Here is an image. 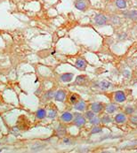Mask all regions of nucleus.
I'll return each instance as SVG.
<instances>
[{"mask_svg": "<svg viewBox=\"0 0 137 153\" xmlns=\"http://www.w3.org/2000/svg\"><path fill=\"white\" fill-rule=\"evenodd\" d=\"M74 116L75 118L73 119V121H74V125L77 126V127H82L86 124V118L83 117L80 113H74Z\"/></svg>", "mask_w": 137, "mask_h": 153, "instance_id": "f257e3e1", "label": "nucleus"}, {"mask_svg": "<svg viewBox=\"0 0 137 153\" xmlns=\"http://www.w3.org/2000/svg\"><path fill=\"white\" fill-rule=\"evenodd\" d=\"M66 98V92L62 89H60L57 92H55L54 95V99L57 102H64Z\"/></svg>", "mask_w": 137, "mask_h": 153, "instance_id": "f03ea898", "label": "nucleus"}, {"mask_svg": "<svg viewBox=\"0 0 137 153\" xmlns=\"http://www.w3.org/2000/svg\"><path fill=\"white\" fill-rule=\"evenodd\" d=\"M107 21H108L107 17H106L105 15H103V14H97V15H95V17H94V21L97 25L106 24Z\"/></svg>", "mask_w": 137, "mask_h": 153, "instance_id": "7ed1b4c3", "label": "nucleus"}, {"mask_svg": "<svg viewBox=\"0 0 137 153\" xmlns=\"http://www.w3.org/2000/svg\"><path fill=\"white\" fill-rule=\"evenodd\" d=\"M74 117H73V114L70 111H65L62 114L61 116V120H62L63 122L65 123H68V122H71L73 120Z\"/></svg>", "mask_w": 137, "mask_h": 153, "instance_id": "20e7f679", "label": "nucleus"}, {"mask_svg": "<svg viewBox=\"0 0 137 153\" xmlns=\"http://www.w3.org/2000/svg\"><path fill=\"white\" fill-rule=\"evenodd\" d=\"M114 98H115V101L118 102V103H123L126 101L127 99V97H126L125 93L123 91H117L115 93V96H114Z\"/></svg>", "mask_w": 137, "mask_h": 153, "instance_id": "39448f33", "label": "nucleus"}, {"mask_svg": "<svg viewBox=\"0 0 137 153\" xmlns=\"http://www.w3.org/2000/svg\"><path fill=\"white\" fill-rule=\"evenodd\" d=\"M91 109L94 113H99L102 111V109H103V105H102L101 103H98V102L93 103V104H91Z\"/></svg>", "mask_w": 137, "mask_h": 153, "instance_id": "423d86ee", "label": "nucleus"}, {"mask_svg": "<svg viewBox=\"0 0 137 153\" xmlns=\"http://www.w3.org/2000/svg\"><path fill=\"white\" fill-rule=\"evenodd\" d=\"M115 122L118 124H123L127 121V117H126L125 114L123 113H118L115 116Z\"/></svg>", "mask_w": 137, "mask_h": 153, "instance_id": "0eeeda50", "label": "nucleus"}, {"mask_svg": "<svg viewBox=\"0 0 137 153\" xmlns=\"http://www.w3.org/2000/svg\"><path fill=\"white\" fill-rule=\"evenodd\" d=\"M74 108H75L76 110H77V111H85L86 108V103L85 101H83V100H81V101H79V102H77L75 104H74Z\"/></svg>", "mask_w": 137, "mask_h": 153, "instance_id": "6e6552de", "label": "nucleus"}, {"mask_svg": "<svg viewBox=\"0 0 137 153\" xmlns=\"http://www.w3.org/2000/svg\"><path fill=\"white\" fill-rule=\"evenodd\" d=\"M46 115H47L46 111L45 109H43V108L38 109L37 111V112H36V117H37V119H38V120H43V119H45L46 117Z\"/></svg>", "mask_w": 137, "mask_h": 153, "instance_id": "1a4fd4ad", "label": "nucleus"}, {"mask_svg": "<svg viewBox=\"0 0 137 153\" xmlns=\"http://www.w3.org/2000/svg\"><path fill=\"white\" fill-rule=\"evenodd\" d=\"M73 79V73H63V74L61 75V81L63 82H70Z\"/></svg>", "mask_w": 137, "mask_h": 153, "instance_id": "9d476101", "label": "nucleus"}, {"mask_svg": "<svg viewBox=\"0 0 137 153\" xmlns=\"http://www.w3.org/2000/svg\"><path fill=\"white\" fill-rule=\"evenodd\" d=\"M126 17L129 18L130 20H133V21H135L137 20V10H134V11H129V12H124Z\"/></svg>", "mask_w": 137, "mask_h": 153, "instance_id": "9b49d317", "label": "nucleus"}, {"mask_svg": "<svg viewBox=\"0 0 137 153\" xmlns=\"http://www.w3.org/2000/svg\"><path fill=\"white\" fill-rule=\"evenodd\" d=\"M75 6L77 10H80V11H85L86 8V4L85 3L84 0H78L75 3Z\"/></svg>", "mask_w": 137, "mask_h": 153, "instance_id": "f8f14e48", "label": "nucleus"}, {"mask_svg": "<svg viewBox=\"0 0 137 153\" xmlns=\"http://www.w3.org/2000/svg\"><path fill=\"white\" fill-rule=\"evenodd\" d=\"M54 95H55L54 90H53V89H51V90H48L46 93H45L44 100H45V101H49V100L53 99V98H54Z\"/></svg>", "mask_w": 137, "mask_h": 153, "instance_id": "ddd939ff", "label": "nucleus"}, {"mask_svg": "<svg viewBox=\"0 0 137 153\" xmlns=\"http://www.w3.org/2000/svg\"><path fill=\"white\" fill-rule=\"evenodd\" d=\"M76 66L78 68H80V69H85V68L86 67V62L85 59H77V61H76Z\"/></svg>", "mask_w": 137, "mask_h": 153, "instance_id": "4468645a", "label": "nucleus"}, {"mask_svg": "<svg viewBox=\"0 0 137 153\" xmlns=\"http://www.w3.org/2000/svg\"><path fill=\"white\" fill-rule=\"evenodd\" d=\"M56 132H57V135H58L59 136H65V134H66V127H64L63 125L60 124V125L58 126V127H57Z\"/></svg>", "mask_w": 137, "mask_h": 153, "instance_id": "2eb2a0df", "label": "nucleus"}, {"mask_svg": "<svg viewBox=\"0 0 137 153\" xmlns=\"http://www.w3.org/2000/svg\"><path fill=\"white\" fill-rule=\"evenodd\" d=\"M115 4H116V6L119 9L127 8V1L126 0H116Z\"/></svg>", "mask_w": 137, "mask_h": 153, "instance_id": "dca6fc26", "label": "nucleus"}, {"mask_svg": "<svg viewBox=\"0 0 137 153\" xmlns=\"http://www.w3.org/2000/svg\"><path fill=\"white\" fill-rule=\"evenodd\" d=\"M117 110V106L116 104H109L107 106H106V111H107L108 113H114L115 111H116Z\"/></svg>", "mask_w": 137, "mask_h": 153, "instance_id": "f3484780", "label": "nucleus"}, {"mask_svg": "<svg viewBox=\"0 0 137 153\" xmlns=\"http://www.w3.org/2000/svg\"><path fill=\"white\" fill-rule=\"evenodd\" d=\"M85 82H86V76H85V75H78V76L76 78L75 84H77V85H82Z\"/></svg>", "mask_w": 137, "mask_h": 153, "instance_id": "a211bd4d", "label": "nucleus"}, {"mask_svg": "<svg viewBox=\"0 0 137 153\" xmlns=\"http://www.w3.org/2000/svg\"><path fill=\"white\" fill-rule=\"evenodd\" d=\"M45 146H46V145H44V144H40V143H36L34 146H32L31 150H32V151H39V150H41L43 148H45Z\"/></svg>", "mask_w": 137, "mask_h": 153, "instance_id": "6ab92c4d", "label": "nucleus"}, {"mask_svg": "<svg viewBox=\"0 0 137 153\" xmlns=\"http://www.w3.org/2000/svg\"><path fill=\"white\" fill-rule=\"evenodd\" d=\"M111 121H112V120H111V118L109 116V115H104V116L101 119V122H102V123H103V124L111 123Z\"/></svg>", "mask_w": 137, "mask_h": 153, "instance_id": "aec40b11", "label": "nucleus"}, {"mask_svg": "<svg viewBox=\"0 0 137 153\" xmlns=\"http://www.w3.org/2000/svg\"><path fill=\"white\" fill-rule=\"evenodd\" d=\"M99 86H100V88L102 89H107L108 88L111 86V83H109V82H108L107 81H102V82H100Z\"/></svg>", "mask_w": 137, "mask_h": 153, "instance_id": "412c9836", "label": "nucleus"}, {"mask_svg": "<svg viewBox=\"0 0 137 153\" xmlns=\"http://www.w3.org/2000/svg\"><path fill=\"white\" fill-rule=\"evenodd\" d=\"M57 116V111L54 109H51L47 113V117L50 119H54Z\"/></svg>", "mask_w": 137, "mask_h": 153, "instance_id": "4be33fe9", "label": "nucleus"}, {"mask_svg": "<svg viewBox=\"0 0 137 153\" xmlns=\"http://www.w3.org/2000/svg\"><path fill=\"white\" fill-rule=\"evenodd\" d=\"M101 122V120L98 118V117H93V119H91L90 120V123L92 124V125H98L99 123Z\"/></svg>", "mask_w": 137, "mask_h": 153, "instance_id": "5701e85b", "label": "nucleus"}, {"mask_svg": "<svg viewBox=\"0 0 137 153\" xmlns=\"http://www.w3.org/2000/svg\"><path fill=\"white\" fill-rule=\"evenodd\" d=\"M94 116H95V114L93 111H87L86 112V118H87L89 120H91V119H93Z\"/></svg>", "mask_w": 137, "mask_h": 153, "instance_id": "b1692460", "label": "nucleus"}, {"mask_svg": "<svg viewBox=\"0 0 137 153\" xmlns=\"http://www.w3.org/2000/svg\"><path fill=\"white\" fill-rule=\"evenodd\" d=\"M134 111V109L133 107H131V106H128V107H126L125 109V112L126 114H128V115H131L133 114Z\"/></svg>", "mask_w": 137, "mask_h": 153, "instance_id": "393cba45", "label": "nucleus"}, {"mask_svg": "<svg viewBox=\"0 0 137 153\" xmlns=\"http://www.w3.org/2000/svg\"><path fill=\"white\" fill-rule=\"evenodd\" d=\"M102 132V128L99 127H93L91 130V134L92 135H94V134H97V133H100Z\"/></svg>", "mask_w": 137, "mask_h": 153, "instance_id": "a878e982", "label": "nucleus"}, {"mask_svg": "<svg viewBox=\"0 0 137 153\" xmlns=\"http://www.w3.org/2000/svg\"><path fill=\"white\" fill-rule=\"evenodd\" d=\"M70 101L71 104H75L77 102V95H72V96L70 98Z\"/></svg>", "mask_w": 137, "mask_h": 153, "instance_id": "bb28decb", "label": "nucleus"}, {"mask_svg": "<svg viewBox=\"0 0 137 153\" xmlns=\"http://www.w3.org/2000/svg\"><path fill=\"white\" fill-rule=\"evenodd\" d=\"M130 121H131V123H132V124L137 126V116H132V117H131Z\"/></svg>", "mask_w": 137, "mask_h": 153, "instance_id": "cd10ccee", "label": "nucleus"}, {"mask_svg": "<svg viewBox=\"0 0 137 153\" xmlns=\"http://www.w3.org/2000/svg\"><path fill=\"white\" fill-rule=\"evenodd\" d=\"M63 143H65V144H70V139H68V138H64Z\"/></svg>", "mask_w": 137, "mask_h": 153, "instance_id": "c85d7f7f", "label": "nucleus"}, {"mask_svg": "<svg viewBox=\"0 0 137 153\" xmlns=\"http://www.w3.org/2000/svg\"><path fill=\"white\" fill-rule=\"evenodd\" d=\"M136 112H137V109H136Z\"/></svg>", "mask_w": 137, "mask_h": 153, "instance_id": "c756f323", "label": "nucleus"}]
</instances>
